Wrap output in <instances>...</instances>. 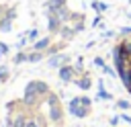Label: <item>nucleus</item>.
Here are the masks:
<instances>
[{
    "label": "nucleus",
    "instance_id": "9",
    "mask_svg": "<svg viewBox=\"0 0 131 127\" xmlns=\"http://www.w3.org/2000/svg\"><path fill=\"white\" fill-rule=\"evenodd\" d=\"M25 127H45V125H43V119L41 117H27Z\"/></svg>",
    "mask_w": 131,
    "mask_h": 127
},
{
    "label": "nucleus",
    "instance_id": "18",
    "mask_svg": "<svg viewBox=\"0 0 131 127\" xmlns=\"http://www.w3.org/2000/svg\"><path fill=\"white\" fill-rule=\"evenodd\" d=\"M121 45H123V49H125V53H127V55L131 57V41H123Z\"/></svg>",
    "mask_w": 131,
    "mask_h": 127
},
{
    "label": "nucleus",
    "instance_id": "23",
    "mask_svg": "<svg viewBox=\"0 0 131 127\" xmlns=\"http://www.w3.org/2000/svg\"><path fill=\"white\" fill-rule=\"evenodd\" d=\"M119 121H121V119H119V117H113V119H111V125H117V123H119Z\"/></svg>",
    "mask_w": 131,
    "mask_h": 127
},
{
    "label": "nucleus",
    "instance_id": "15",
    "mask_svg": "<svg viewBox=\"0 0 131 127\" xmlns=\"http://www.w3.org/2000/svg\"><path fill=\"white\" fill-rule=\"evenodd\" d=\"M8 78V66H0V84Z\"/></svg>",
    "mask_w": 131,
    "mask_h": 127
},
{
    "label": "nucleus",
    "instance_id": "3",
    "mask_svg": "<svg viewBox=\"0 0 131 127\" xmlns=\"http://www.w3.org/2000/svg\"><path fill=\"white\" fill-rule=\"evenodd\" d=\"M47 104H49V119L55 121V123L63 121V109H61L59 98H57L55 92H49V94H47Z\"/></svg>",
    "mask_w": 131,
    "mask_h": 127
},
{
    "label": "nucleus",
    "instance_id": "7",
    "mask_svg": "<svg viewBox=\"0 0 131 127\" xmlns=\"http://www.w3.org/2000/svg\"><path fill=\"white\" fill-rule=\"evenodd\" d=\"M47 16H49V31H51V33H59V29H61L63 23H61L57 16H53V14H47Z\"/></svg>",
    "mask_w": 131,
    "mask_h": 127
},
{
    "label": "nucleus",
    "instance_id": "2",
    "mask_svg": "<svg viewBox=\"0 0 131 127\" xmlns=\"http://www.w3.org/2000/svg\"><path fill=\"white\" fill-rule=\"evenodd\" d=\"M45 6H47V14H53V16H57L61 23H66L68 18H72V12L68 10V6H66V0H49Z\"/></svg>",
    "mask_w": 131,
    "mask_h": 127
},
{
    "label": "nucleus",
    "instance_id": "5",
    "mask_svg": "<svg viewBox=\"0 0 131 127\" xmlns=\"http://www.w3.org/2000/svg\"><path fill=\"white\" fill-rule=\"evenodd\" d=\"M57 74H59V78H61L63 82H72V80L76 78V70H74L72 66H68V64H66V66H61Z\"/></svg>",
    "mask_w": 131,
    "mask_h": 127
},
{
    "label": "nucleus",
    "instance_id": "12",
    "mask_svg": "<svg viewBox=\"0 0 131 127\" xmlns=\"http://www.w3.org/2000/svg\"><path fill=\"white\" fill-rule=\"evenodd\" d=\"M41 59H43V53H41V51H33V53H29V61H33V64H35V61H41Z\"/></svg>",
    "mask_w": 131,
    "mask_h": 127
},
{
    "label": "nucleus",
    "instance_id": "25",
    "mask_svg": "<svg viewBox=\"0 0 131 127\" xmlns=\"http://www.w3.org/2000/svg\"><path fill=\"white\" fill-rule=\"evenodd\" d=\"M0 16H2V6H0Z\"/></svg>",
    "mask_w": 131,
    "mask_h": 127
},
{
    "label": "nucleus",
    "instance_id": "21",
    "mask_svg": "<svg viewBox=\"0 0 131 127\" xmlns=\"http://www.w3.org/2000/svg\"><path fill=\"white\" fill-rule=\"evenodd\" d=\"M121 35H131V27H123L121 29Z\"/></svg>",
    "mask_w": 131,
    "mask_h": 127
},
{
    "label": "nucleus",
    "instance_id": "20",
    "mask_svg": "<svg viewBox=\"0 0 131 127\" xmlns=\"http://www.w3.org/2000/svg\"><path fill=\"white\" fill-rule=\"evenodd\" d=\"M102 72H104L106 76H115V72H113V68H108V66H102Z\"/></svg>",
    "mask_w": 131,
    "mask_h": 127
},
{
    "label": "nucleus",
    "instance_id": "6",
    "mask_svg": "<svg viewBox=\"0 0 131 127\" xmlns=\"http://www.w3.org/2000/svg\"><path fill=\"white\" fill-rule=\"evenodd\" d=\"M68 61H70L68 55H53V57L49 59V66H51V68H57V66L61 68V66H66Z\"/></svg>",
    "mask_w": 131,
    "mask_h": 127
},
{
    "label": "nucleus",
    "instance_id": "24",
    "mask_svg": "<svg viewBox=\"0 0 131 127\" xmlns=\"http://www.w3.org/2000/svg\"><path fill=\"white\" fill-rule=\"evenodd\" d=\"M123 121H127V123H131V117H129V115H123Z\"/></svg>",
    "mask_w": 131,
    "mask_h": 127
},
{
    "label": "nucleus",
    "instance_id": "8",
    "mask_svg": "<svg viewBox=\"0 0 131 127\" xmlns=\"http://www.w3.org/2000/svg\"><path fill=\"white\" fill-rule=\"evenodd\" d=\"M90 84H92L90 74H84L82 78H78V80H76V86H78V88H82V90H88V88H90Z\"/></svg>",
    "mask_w": 131,
    "mask_h": 127
},
{
    "label": "nucleus",
    "instance_id": "14",
    "mask_svg": "<svg viewBox=\"0 0 131 127\" xmlns=\"http://www.w3.org/2000/svg\"><path fill=\"white\" fill-rule=\"evenodd\" d=\"M92 8H94L96 12H104V10H106V4H104V2H92Z\"/></svg>",
    "mask_w": 131,
    "mask_h": 127
},
{
    "label": "nucleus",
    "instance_id": "22",
    "mask_svg": "<svg viewBox=\"0 0 131 127\" xmlns=\"http://www.w3.org/2000/svg\"><path fill=\"white\" fill-rule=\"evenodd\" d=\"M94 64H96V66H104V61H102L100 57H96V59H94Z\"/></svg>",
    "mask_w": 131,
    "mask_h": 127
},
{
    "label": "nucleus",
    "instance_id": "17",
    "mask_svg": "<svg viewBox=\"0 0 131 127\" xmlns=\"http://www.w3.org/2000/svg\"><path fill=\"white\" fill-rule=\"evenodd\" d=\"M14 61H16V64H20V61H29V55H27V53H18V55L14 57Z\"/></svg>",
    "mask_w": 131,
    "mask_h": 127
},
{
    "label": "nucleus",
    "instance_id": "19",
    "mask_svg": "<svg viewBox=\"0 0 131 127\" xmlns=\"http://www.w3.org/2000/svg\"><path fill=\"white\" fill-rule=\"evenodd\" d=\"M6 53H8V45L6 43H0V57H4Z\"/></svg>",
    "mask_w": 131,
    "mask_h": 127
},
{
    "label": "nucleus",
    "instance_id": "4",
    "mask_svg": "<svg viewBox=\"0 0 131 127\" xmlns=\"http://www.w3.org/2000/svg\"><path fill=\"white\" fill-rule=\"evenodd\" d=\"M25 94H33V96L43 98V96L49 94V88H47V84L41 82V80H31V82L25 86Z\"/></svg>",
    "mask_w": 131,
    "mask_h": 127
},
{
    "label": "nucleus",
    "instance_id": "13",
    "mask_svg": "<svg viewBox=\"0 0 131 127\" xmlns=\"http://www.w3.org/2000/svg\"><path fill=\"white\" fill-rule=\"evenodd\" d=\"M117 107H119L121 111H127V109H131V102L125 100V98H121V100H117Z\"/></svg>",
    "mask_w": 131,
    "mask_h": 127
},
{
    "label": "nucleus",
    "instance_id": "10",
    "mask_svg": "<svg viewBox=\"0 0 131 127\" xmlns=\"http://www.w3.org/2000/svg\"><path fill=\"white\" fill-rule=\"evenodd\" d=\"M10 29H12V16H4V18L0 20V31L6 33V31H10Z\"/></svg>",
    "mask_w": 131,
    "mask_h": 127
},
{
    "label": "nucleus",
    "instance_id": "1",
    "mask_svg": "<svg viewBox=\"0 0 131 127\" xmlns=\"http://www.w3.org/2000/svg\"><path fill=\"white\" fill-rule=\"evenodd\" d=\"M70 113L74 117H78V119L88 117V113H90V98H86V96H74L70 100Z\"/></svg>",
    "mask_w": 131,
    "mask_h": 127
},
{
    "label": "nucleus",
    "instance_id": "16",
    "mask_svg": "<svg viewBox=\"0 0 131 127\" xmlns=\"http://www.w3.org/2000/svg\"><path fill=\"white\" fill-rule=\"evenodd\" d=\"M98 98H106V100H111V98H113V94H111V92H106V90H102V88H100V90H98Z\"/></svg>",
    "mask_w": 131,
    "mask_h": 127
},
{
    "label": "nucleus",
    "instance_id": "11",
    "mask_svg": "<svg viewBox=\"0 0 131 127\" xmlns=\"http://www.w3.org/2000/svg\"><path fill=\"white\" fill-rule=\"evenodd\" d=\"M49 43H51V39H49V37H45V39L37 41V43H35V51H43V49H45Z\"/></svg>",
    "mask_w": 131,
    "mask_h": 127
}]
</instances>
